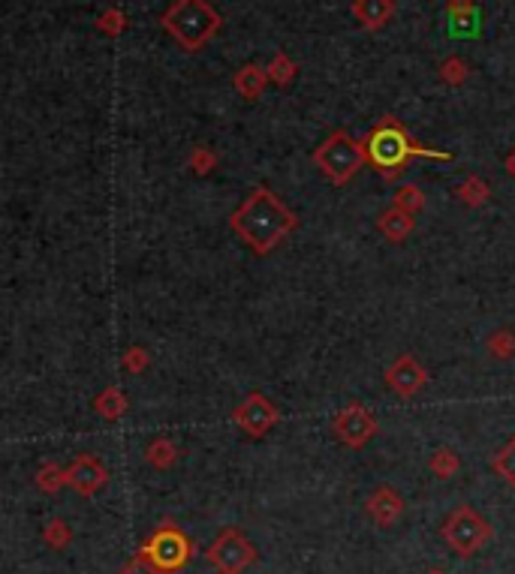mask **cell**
Instances as JSON below:
<instances>
[{
    "label": "cell",
    "mask_w": 515,
    "mask_h": 574,
    "mask_svg": "<svg viewBox=\"0 0 515 574\" xmlns=\"http://www.w3.org/2000/svg\"><path fill=\"white\" fill-rule=\"evenodd\" d=\"M118 574H160V571H157V569L151 566V562H148V560L142 557V553H139V557H133V560H130L127 566L121 569Z\"/></svg>",
    "instance_id": "obj_31"
},
{
    "label": "cell",
    "mask_w": 515,
    "mask_h": 574,
    "mask_svg": "<svg viewBox=\"0 0 515 574\" xmlns=\"http://www.w3.org/2000/svg\"><path fill=\"white\" fill-rule=\"evenodd\" d=\"M214 574H227V571H214Z\"/></svg>",
    "instance_id": "obj_34"
},
{
    "label": "cell",
    "mask_w": 515,
    "mask_h": 574,
    "mask_svg": "<svg viewBox=\"0 0 515 574\" xmlns=\"http://www.w3.org/2000/svg\"><path fill=\"white\" fill-rule=\"evenodd\" d=\"M440 535H443V541L449 544V550L458 553V557H476V553L494 539V530L471 505H458L455 512H449L446 521L440 523Z\"/></svg>",
    "instance_id": "obj_5"
},
{
    "label": "cell",
    "mask_w": 515,
    "mask_h": 574,
    "mask_svg": "<svg viewBox=\"0 0 515 574\" xmlns=\"http://www.w3.org/2000/svg\"><path fill=\"white\" fill-rule=\"evenodd\" d=\"M139 553L160 574H178L193 560V541L175 523H163L148 535V541Z\"/></svg>",
    "instance_id": "obj_6"
},
{
    "label": "cell",
    "mask_w": 515,
    "mask_h": 574,
    "mask_svg": "<svg viewBox=\"0 0 515 574\" xmlns=\"http://www.w3.org/2000/svg\"><path fill=\"white\" fill-rule=\"evenodd\" d=\"M395 208L401 211H407V214H419L425 208V193L419 190L416 184H404V187H398L395 190Z\"/></svg>",
    "instance_id": "obj_25"
},
{
    "label": "cell",
    "mask_w": 515,
    "mask_h": 574,
    "mask_svg": "<svg viewBox=\"0 0 515 574\" xmlns=\"http://www.w3.org/2000/svg\"><path fill=\"white\" fill-rule=\"evenodd\" d=\"M109 484V469L100 457L82 454L67 466V487H73L79 496H93Z\"/></svg>",
    "instance_id": "obj_11"
},
{
    "label": "cell",
    "mask_w": 515,
    "mask_h": 574,
    "mask_svg": "<svg viewBox=\"0 0 515 574\" xmlns=\"http://www.w3.org/2000/svg\"><path fill=\"white\" fill-rule=\"evenodd\" d=\"M314 163L335 187H344L368 163V148H364V142H355L346 129H335L332 136H326L314 148Z\"/></svg>",
    "instance_id": "obj_4"
},
{
    "label": "cell",
    "mask_w": 515,
    "mask_h": 574,
    "mask_svg": "<svg viewBox=\"0 0 515 574\" xmlns=\"http://www.w3.org/2000/svg\"><path fill=\"white\" fill-rule=\"evenodd\" d=\"M93 409H97V416H102L106 421L124 418V412H127L124 391H121L118 385H106V388H102L97 397H93Z\"/></svg>",
    "instance_id": "obj_17"
},
{
    "label": "cell",
    "mask_w": 515,
    "mask_h": 574,
    "mask_svg": "<svg viewBox=\"0 0 515 574\" xmlns=\"http://www.w3.org/2000/svg\"><path fill=\"white\" fill-rule=\"evenodd\" d=\"M428 469L446 482V478H452L458 469H462V457H458V451L452 448H437L434 454L428 457Z\"/></svg>",
    "instance_id": "obj_20"
},
{
    "label": "cell",
    "mask_w": 515,
    "mask_h": 574,
    "mask_svg": "<svg viewBox=\"0 0 515 574\" xmlns=\"http://www.w3.org/2000/svg\"><path fill=\"white\" fill-rule=\"evenodd\" d=\"M36 487H40L43 493L54 496L67 487V469H61L58 464H43L36 469Z\"/></svg>",
    "instance_id": "obj_21"
},
{
    "label": "cell",
    "mask_w": 515,
    "mask_h": 574,
    "mask_svg": "<svg viewBox=\"0 0 515 574\" xmlns=\"http://www.w3.org/2000/svg\"><path fill=\"white\" fill-rule=\"evenodd\" d=\"M232 84H236V91H238V97H245V100H259L262 97V91H266V84H268V70H262L259 63H248V67H241L236 72V79H232Z\"/></svg>",
    "instance_id": "obj_16"
},
{
    "label": "cell",
    "mask_w": 515,
    "mask_h": 574,
    "mask_svg": "<svg viewBox=\"0 0 515 574\" xmlns=\"http://www.w3.org/2000/svg\"><path fill=\"white\" fill-rule=\"evenodd\" d=\"M232 421H236L238 430L245 433V436L262 439L266 433L275 430V425L280 421V412H277L275 403L266 397V394L254 391L236 407V412H232Z\"/></svg>",
    "instance_id": "obj_9"
},
{
    "label": "cell",
    "mask_w": 515,
    "mask_h": 574,
    "mask_svg": "<svg viewBox=\"0 0 515 574\" xmlns=\"http://www.w3.org/2000/svg\"><path fill=\"white\" fill-rule=\"evenodd\" d=\"M364 148H368V163L377 168L380 177H386V181H395L413 157L440 159V163L452 159V154H446V150L423 148L416 139H410V133L395 118H383L380 124L371 129V136L364 139Z\"/></svg>",
    "instance_id": "obj_2"
},
{
    "label": "cell",
    "mask_w": 515,
    "mask_h": 574,
    "mask_svg": "<svg viewBox=\"0 0 515 574\" xmlns=\"http://www.w3.org/2000/svg\"><path fill=\"white\" fill-rule=\"evenodd\" d=\"M268 79L284 88V84H289L296 79V61H289V54H284V52L275 54L268 63Z\"/></svg>",
    "instance_id": "obj_26"
},
{
    "label": "cell",
    "mask_w": 515,
    "mask_h": 574,
    "mask_svg": "<svg viewBox=\"0 0 515 574\" xmlns=\"http://www.w3.org/2000/svg\"><path fill=\"white\" fill-rule=\"evenodd\" d=\"M425 574H443V571H425Z\"/></svg>",
    "instance_id": "obj_33"
},
{
    "label": "cell",
    "mask_w": 515,
    "mask_h": 574,
    "mask_svg": "<svg viewBox=\"0 0 515 574\" xmlns=\"http://www.w3.org/2000/svg\"><path fill=\"white\" fill-rule=\"evenodd\" d=\"M485 349H489L491 359L512 361L515 359V331H510V328H500V331H494L489 340H485Z\"/></svg>",
    "instance_id": "obj_23"
},
{
    "label": "cell",
    "mask_w": 515,
    "mask_h": 574,
    "mask_svg": "<svg viewBox=\"0 0 515 574\" xmlns=\"http://www.w3.org/2000/svg\"><path fill=\"white\" fill-rule=\"evenodd\" d=\"M43 541L49 544L52 550H67L73 541V530L63 517H52L49 523L43 526Z\"/></svg>",
    "instance_id": "obj_22"
},
{
    "label": "cell",
    "mask_w": 515,
    "mask_h": 574,
    "mask_svg": "<svg viewBox=\"0 0 515 574\" xmlns=\"http://www.w3.org/2000/svg\"><path fill=\"white\" fill-rule=\"evenodd\" d=\"M425 382H428L425 367L419 364L413 355H398V359L386 367V385L401 400L416 397V394L425 388Z\"/></svg>",
    "instance_id": "obj_10"
},
{
    "label": "cell",
    "mask_w": 515,
    "mask_h": 574,
    "mask_svg": "<svg viewBox=\"0 0 515 574\" xmlns=\"http://www.w3.org/2000/svg\"><path fill=\"white\" fill-rule=\"evenodd\" d=\"M229 229L248 244L257 256H268L280 241L298 229V216L277 199L268 187H257L229 216Z\"/></svg>",
    "instance_id": "obj_1"
},
{
    "label": "cell",
    "mask_w": 515,
    "mask_h": 574,
    "mask_svg": "<svg viewBox=\"0 0 515 574\" xmlns=\"http://www.w3.org/2000/svg\"><path fill=\"white\" fill-rule=\"evenodd\" d=\"M440 79L446 84H462L467 79V63L458 58V54H452V58H446L440 63Z\"/></svg>",
    "instance_id": "obj_27"
},
{
    "label": "cell",
    "mask_w": 515,
    "mask_h": 574,
    "mask_svg": "<svg viewBox=\"0 0 515 574\" xmlns=\"http://www.w3.org/2000/svg\"><path fill=\"white\" fill-rule=\"evenodd\" d=\"M124 367L130 373H142L148 367V352L142 349V346H130V349L124 352Z\"/></svg>",
    "instance_id": "obj_30"
},
{
    "label": "cell",
    "mask_w": 515,
    "mask_h": 574,
    "mask_svg": "<svg viewBox=\"0 0 515 574\" xmlns=\"http://www.w3.org/2000/svg\"><path fill=\"white\" fill-rule=\"evenodd\" d=\"M482 27V13L473 0H449V33L452 36H476Z\"/></svg>",
    "instance_id": "obj_13"
},
{
    "label": "cell",
    "mask_w": 515,
    "mask_h": 574,
    "mask_svg": "<svg viewBox=\"0 0 515 574\" xmlns=\"http://www.w3.org/2000/svg\"><path fill=\"white\" fill-rule=\"evenodd\" d=\"M205 560L211 562L218 571L227 574H241L257 562V548L241 530H223L218 539L209 544Z\"/></svg>",
    "instance_id": "obj_7"
},
{
    "label": "cell",
    "mask_w": 515,
    "mask_h": 574,
    "mask_svg": "<svg viewBox=\"0 0 515 574\" xmlns=\"http://www.w3.org/2000/svg\"><path fill=\"white\" fill-rule=\"evenodd\" d=\"M395 15V0H353V18L368 31H380Z\"/></svg>",
    "instance_id": "obj_14"
},
{
    "label": "cell",
    "mask_w": 515,
    "mask_h": 574,
    "mask_svg": "<svg viewBox=\"0 0 515 574\" xmlns=\"http://www.w3.org/2000/svg\"><path fill=\"white\" fill-rule=\"evenodd\" d=\"M332 433L341 445L359 451L377 436V418H374L371 409L362 407V403H346L338 412V418L332 421Z\"/></svg>",
    "instance_id": "obj_8"
},
{
    "label": "cell",
    "mask_w": 515,
    "mask_h": 574,
    "mask_svg": "<svg viewBox=\"0 0 515 574\" xmlns=\"http://www.w3.org/2000/svg\"><path fill=\"white\" fill-rule=\"evenodd\" d=\"M223 18L209 0H175L163 13V27L184 52H199L214 33L220 31Z\"/></svg>",
    "instance_id": "obj_3"
},
{
    "label": "cell",
    "mask_w": 515,
    "mask_h": 574,
    "mask_svg": "<svg viewBox=\"0 0 515 574\" xmlns=\"http://www.w3.org/2000/svg\"><path fill=\"white\" fill-rule=\"evenodd\" d=\"M364 512H368V517L377 526L389 530V526H395L401 521V514H404V496L392 484H380L374 487L371 496L364 500Z\"/></svg>",
    "instance_id": "obj_12"
},
{
    "label": "cell",
    "mask_w": 515,
    "mask_h": 574,
    "mask_svg": "<svg viewBox=\"0 0 515 574\" xmlns=\"http://www.w3.org/2000/svg\"><path fill=\"white\" fill-rule=\"evenodd\" d=\"M507 172L515 177V148L510 150V154H507Z\"/></svg>",
    "instance_id": "obj_32"
},
{
    "label": "cell",
    "mask_w": 515,
    "mask_h": 574,
    "mask_svg": "<svg viewBox=\"0 0 515 574\" xmlns=\"http://www.w3.org/2000/svg\"><path fill=\"white\" fill-rule=\"evenodd\" d=\"M491 469H494V475L503 478V482H507L512 491H515V436L498 451V454H494Z\"/></svg>",
    "instance_id": "obj_24"
},
{
    "label": "cell",
    "mask_w": 515,
    "mask_h": 574,
    "mask_svg": "<svg viewBox=\"0 0 515 574\" xmlns=\"http://www.w3.org/2000/svg\"><path fill=\"white\" fill-rule=\"evenodd\" d=\"M124 24H127V18L121 9H109V13L100 15V31L109 33V36H118L121 31H124Z\"/></svg>",
    "instance_id": "obj_29"
},
{
    "label": "cell",
    "mask_w": 515,
    "mask_h": 574,
    "mask_svg": "<svg viewBox=\"0 0 515 574\" xmlns=\"http://www.w3.org/2000/svg\"><path fill=\"white\" fill-rule=\"evenodd\" d=\"M214 166H218V157H214L209 148H196L193 154H190V172H196V175H209Z\"/></svg>",
    "instance_id": "obj_28"
},
{
    "label": "cell",
    "mask_w": 515,
    "mask_h": 574,
    "mask_svg": "<svg viewBox=\"0 0 515 574\" xmlns=\"http://www.w3.org/2000/svg\"><path fill=\"white\" fill-rule=\"evenodd\" d=\"M416 229V220H413V214H407V211H401V208H386L380 216H377V232L383 234L386 241L392 244H401V241H407L410 234H413Z\"/></svg>",
    "instance_id": "obj_15"
},
{
    "label": "cell",
    "mask_w": 515,
    "mask_h": 574,
    "mask_svg": "<svg viewBox=\"0 0 515 574\" xmlns=\"http://www.w3.org/2000/svg\"><path fill=\"white\" fill-rule=\"evenodd\" d=\"M455 196L467 205V208H482V205L489 202L491 190H489V184H485L480 175H471L464 184L455 187Z\"/></svg>",
    "instance_id": "obj_19"
},
{
    "label": "cell",
    "mask_w": 515,
    "mask_h": 574,
    "mask_svg": "<svg viewBox=\"0 0 515 574\" xmlns=\"http://www.w3.org/2000/svg\"><path fill=\"white\" fill-rule=\"evenodd\" d=\"M145 460H148V464H151L154 469H170V466H175V460H178L175 442L166 439V436L151 439V442H148V448H145Z\"/></svg>",
    "instance_id": "obj_18"
}]
</instances>
